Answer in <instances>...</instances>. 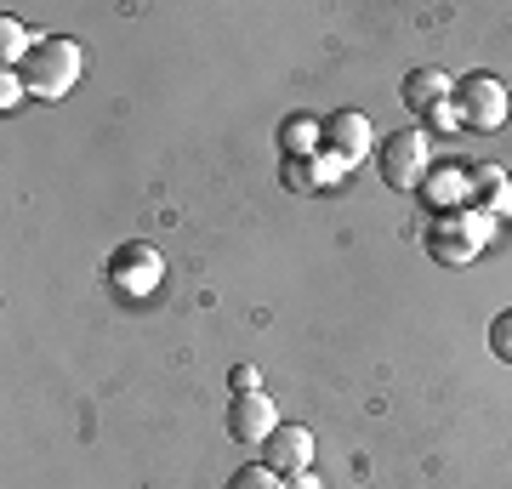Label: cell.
Returning a JSON list of instances; mask_svg holds the SVG:
<instances>
[{"label": "cell", "instance_id": "cell-9", "mask_svg": "<svg viewBox=\"0 0 512 489\" xmlns=\"http://www.w3.org/2000/svg\"><path fill=\"white\" fill-rule=\"evenodd\" d=\"M274 427H279V410L268 393H234V404H228V433L239 444H268Z\"/></svg>", "mask_w": 512, "mask_h": 489}, {"label": "cell", "instance_id": "cell-3", "mask_svg": "<svg viewBox=\"0 0 512 489\" xmlns=\"http://www.w3.org/2000/svg\"><path fill=\"white\" fill-rule=\"evenodd\" d=\"M450 103L461 114V131H501L512 114V97L495 74H467V80H456V97Z\"/></svg>", "mask_w": 512, "mask_h": 489}, {"label": "cell", "instance_id": "cell-17", "mask_svg": "<svg viewBox=\"0 0 512 489\" xmlns=\"http://www.w3.org/2000/svg\"><path fill=\"white\" fill-rule=\"evenodd\" d=\"M228 387H234V393H262V387H256V370H251V364H234V370H228Z\"/></svg>", "mask_w": 512, "mask_h": 489}, {"label": "cell", "instance_id": "cell-16", "mask_svg": "<svg viewBox=\"0 0 512 489\" xmlns=\"http://www.w3.org/2000/svg\"><path fill=\"white\" fill-rule=\"evenodd\" d=\"M421 120H427L433 131H461V114H456V103H439V109H433V114H421Z\"/></svg>", "mask_w": 512, "mask_h": 489}, {"label": "cell", "instance_id": "cell-12", "mask_svg": "<svg viewBox=\"0 0 512 489\" xmlns=\"http://www.w3.org/2000/svg\"><path fill=\"white\" fill-rule=\"evenodd\" d=\"M0 52H6V69H23V57L35 52V35H29L12 12L0 18Z\"/></svg>", "mask_w": 512, "mask_h": 489}, {"label": "cell", "instance_id": "cell-15", "mask_svg": "<svg viewBox=\"0 0 512 489\" xmlns=\"http://www.w3.org/2000/svg\"><path fill=\"white\" fill-rule=\"evenodd\" d=\"M23 91H29V86H23V74H18V69H6V86H0V109L12 114V109L23 103Z\"/></svg>", "mask_w": 512, "mask_h": 489}, {"label": "cell", "instance_id": "cell-6", "mask_svg": "<svg viewBox=\"0 0 512 489\" xmlns=\"http://www.w3.org/2000/svg\"><path fill=\"white\" fill-rule=\"evenodd\" d=\"M421 205L433 211V217H450V211H467L473 200V165H433L427 177H421Z\"/></svg>", "mask_w": 512, "mask_h": 489}, {"label": "cell", "instance_id": "cell-7", "mask_svg": "<svg viewBox=\"0 0 512 489\" xmlns=\"http://www.w3.org/2000/svg\"><path fill=\"white\" fill-rule=\"evenodd\" d=\"M370 148H376V131L359 109H342L325 120V154H336L342 165H365Z\"/></svg>", "mask_w": 512, "mask_h": 489}, {"label": "cell", "instance_id": "cell-5", "mask_svg": "<svg viewBox=\"0 0 512 489\" xmlns=\"http://www.w3.org/2000/svg\"><path fill=\"white\" fill-rule=\"evenodd\" d=\"M376 171H382L387 188H399V194H416L421 177L433 171V148H427V131H393L376 154Z\"/></svg>", "mask_w": 512, "mask_h": 489}, {"label": "cell", "instance_id": "cell-2", "mask_svg": "<svg viewBox=\"0 0 512 489\" xmlns=\"http://www.w3.org/2000/svg\"><path fill=\"white\" fill-rule=\"evenodd\" d=\"M490 239V217L467 205V211H450V217H433L427 222V256L444 262V268H467Z\"/></svg>", "mask_w": 512, "mask_h": 489}, {"label": "cell", "instance_id": "cell-8", "mask_svg": "<svg viewBox=\"0 0 512 489\" xmlns=\"http://www.w3.org/2000/svg\"><path fill=\"white\" fill-rule=\"evenodd\" d=\"M262 461L279 472V478H296V472H313V433L302 421H279L274 438L262 444Z\"/></svg>", "mask_w": 512, "mask_h": 489}, {"label": "cell", "instance_id": "cell-4", "mask_svg": "<svg viewBox=\"0 0 512 489\" xmlns=\"http://www.w3.org/2000/svg\"><path fill=\"white\" fill-rule=\"evenodd\" d=\"M165 279V256L148 245V239H131V245H120L109 262V290L120 296V302H143V296H154Z\"/></svg>", "mask_w": 512, "mask_h": 489}, {"label": "cell", "instance_id": "cell-1", "mask_svg": "<svg viewBox=\"0 0 512 489\" xmlns=\"http://www.w3.org/2000/svg\"><path fill=\"white\" fill-rule=\"evenodd\" d=\"M80 46L74 40H63V35H40L35 40V52L23 57V86L35 91V97H69L74 91V80H80Z\"/></svg>", "mask_w": 512, "mask_h": 489}, {"label": "cell", "instance_id": "cell-14", "mask_svg": "<svg viewBox=\"0 0 512 489\" xmlns=\"http://www.w3.org/2000/svg\"><path fill=\"white\" fill-rule=\"evenodd\" d=\"M490 353H495V359H507V364H512V308H507V313H495V319H490Z\"/></svg>", "mask_w": 512, "mask_h": 489}, {"label": "cell", "instance_id": "cell-13", "mask_svg": "<svg viewBox=\"0 0 512 489\" xmlns=\"http://www.w3.org/2000/svg\"><path fill=\"white\" fill-rule=\"evenodd\" d=\"M228 489H285V478H279L268 461H256V467H239L234 478H228Z\"/></svg>", "mask_w": 512, "mask_h": 489}, {"label": "cell", "instance_id": "cell-11", "mask_svg": "<svg viewBox=\"0 0 512 489\" xmlns=\"http://www.w3.org/2000/svg\"><path fill=\"white\" fill-rule=\"evenodd\" d=\"M279 154H285V160H313V154H325V120L291 114V120L279 126Z\"/></svg>", "mask_w": 512, "mask_h": 489}, {"label": "cell", "instance_id": "cell-10", "mask_svg": "<svg viewBox=\"0 0 512 489\" xmlns=\"http://www.w3.org/2000/svg\"><path fill=\"white\" fill-rule=\"evenodd\" d=\"M456 97V80L444 69H416V74H404V109L410 114H433L439 103H450Z\"/></svg>", "mask_w": 512, "mask_h": 489}, {"label": "cell", "instance_id": "cell-18", "mask_svg": "<svg viewBox=\"0 0 512 489\" xmlns=\"http://www.w3.org/2000/svg\"><path fill=\"white\" fill-rule=\"evenodd\" d=\"M285 489H325L313 472H296V478H285Z\"/></svg>", "mask_w": 512, "mask_h": 489}]
</instances>
